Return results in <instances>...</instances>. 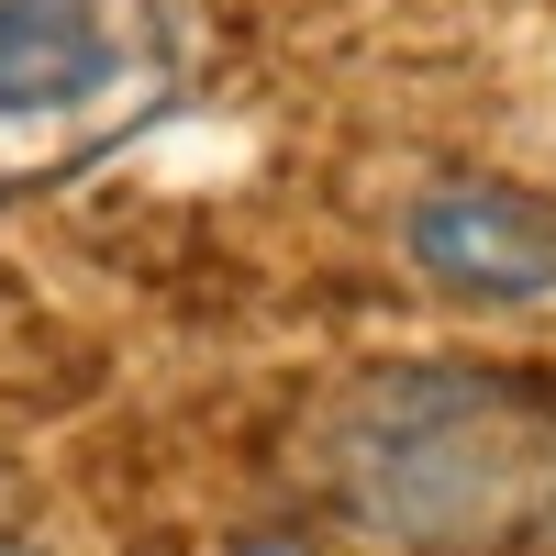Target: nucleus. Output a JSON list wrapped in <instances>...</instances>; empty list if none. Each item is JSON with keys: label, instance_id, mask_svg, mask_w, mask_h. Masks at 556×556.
Segmentation results:
<instances>
[{"label": "nucleus", "instance_id": "obj_3", "mask_svg": "<svg viewBox=\"0 0 556 556\" xmlns=\"http://www.w3.org/2000/svg\"><path fill=\"white\" fill-rule=\"evenodd\" d=\"M401 256L445 301H556V212L501 178H445L401 212Z\"/></svg>", "mask_w": 556, "mask_h": 556}, {"label": "nucleus", "instance_id": "obj_1", "mask_svg": "<svg viewBox=\"0 0 556 556\" xmlns=\"http://www.w3.org/2000/svg\"><path fill=\"white\" fill-rule=\"evenodd\" d=\"M334 490L390 545H501L556 513V424L468 367H401L334 412Z\"/></svg>", "mask_w": 556, "mask_h": 556}, {"label": "nucleus", "instance_id": "obj_2", "mask_svg": "<svg viewBox=\"0 0 556 556\" xmlns=\"http://www.w3.org/2000/svg\"><path fill=\"white\" fill-rule=\"evenodd\" d=\"M190 0H0V190H56L123 156L190 101Z\"/></svg>", "mask_w": 556, "mask_h": 556}]
</instances>
